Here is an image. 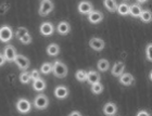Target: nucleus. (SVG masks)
Masks as SVG:
<instances>
[{
    "label": "nucleus",
    "mask_w": 152,
    "mask_h": 116,
    "mask_svg": "<svg viewBox=\"0 0 152 116\" xmlns=\"http://www.w3.org/2000/svg\"><path fill=\"white\" fill-rule=\"evenodd\" d=\"M67 72H69V69H67L66 64H64L60 60L54 61L53 64H52V73H53V75L56 77L64 78V77L67 76Z\"/></svg>",
    "instance_id": "f257e3e1"
},
{
    "label": "nucleus",
    "mask_w": 152,
    "mask_h": 116,
    "mask_svg": "<svg viewBox=\"0 0 152 116\" xmlns=\"http://www.w3.org/2000/svg\"><path fill=\"white\" fill-rule=\"evenodd\" d=\"M33 104L37 110H46L49 105V99L45 93H39L35 97Z\"/></svg>",
    "instance_id": "f03ea898"
},
{
    "label": "nucleus",
    "mask_w": 152,
    "mask_h": 116,
    "mask_svg": "<svg viewBox=\"0 0 152 116\" xmlns=\"http://www.w3.org/2000/svg\"><path fill=\"white\" fill-rule=\"evenodd\" d=\"M54 9V4L51 0H42L39 6V10L38 13L40 16H47L50 12H52V10Z\"/></svg>",
    "instance_id": "7ed1b4c3"
},
{
    "label": "nucleus",
    "mask_w": 152,
    "mask_h": 116,
    "mask_svg": "<svg viewBox=\"0 0 152 116\" xmlns=\"http://www.w3.org/2000/svg\"><path fill=\"white\" fill-rule=\"evenodd\" d=\"M13 38V31L11 26L2 25L0 27V41L2 42H9Z\"/></svg>",
    "instance_id": "20e7f679"
},
{
    "label": "nucleus",
    "mask_w": 152,
    "mask_h": 116,
    "mask_svg": "<svg viewBox=\"0 0 152 116\" xmlns=\"http://www.w3.org/2000/svg\"><path fill=\"white\" fill-rule=\"evenodd\" d=\"M15 107H16L18 112H20V113H22V114H27L29 111H31V109H32V104H31V102H29L27 99L22 98V99H19V100H18Z\"/></svg>",
    "instance_id": "39448f33"
},
{
    "label": "nucleus",
    "mask_w": 152,
    "mask_h": 116,
    "mask_svg": "<svg viewBox=\"0 0 152 116\" xmlns=\"http://www.w3.org/2000/svg\"><path fill=\"white\" fill-rule=\"evenodd\" d=\"M13 62L15 63L21 71H26L29 67V64H31L29 60L23 54H16Z\"/></svg>",
    "instance_id": "423d86ee"
},
{
    "label": "nucleus",
    "mask_w": 152,
    "mask_h": 116,
    "mask_svg": "<svg viewBox=\"0 0 152 116\" xmlns=\"http://www.w3.org/2000/svg\"><path fill=\"white\" fill-rule=\"evenodd\" d=\"M89 47L95 51H102L105 47V42L101 38L94 37L89 40Z\"/></svg>",
    "instance_id": "0eeeda50"
},
{
    "label": "nucleus",
    "mask_w": 152,
    "mask_h": 116,
    "mask_svg": "<svg viewBox=\"0 0 152 116\" xmlns=\"http://www.w3.org/2000/svg\"><path fill=\"white\" fill-rule=\"evenodd\" d=\"M88 21L91 24H98V23L102 22L103 20V13L101 11H98V10H92L91 12H89L88 14Z\"/></svg>",
    "instance_id": "6e6552de"
},
{
    "label": "nucleus",
    "mask_w": 152,
    "mask_h": 116,
    "mask_svg": "<svg viewBox=\"0 0 152 116\" xmlns=\"http://www.w3.org/2000/svg\"><path fill=\"white\" fill-rule=\"evenodd\" d=\"M77 9H78V12L80 14H88L89 12H91L92 10H94V6H92V3L88 0H83L80 2L78 3V7H77Z\"/></svg>",
    "instance_id": "1a4fd4ad"
},
{
    "label": "nucleus",
    "mask_w": 152,
    "mask_h": 116,
    "mask_svg": "<svg viewBox=\"0 0 152 116\" xmlns=\"http://www.w3.org/2000/svg\"><path fill=\"white\" fill-rule=\"evenodd\" d=\"M39 31H40V34L44 35V36H51L54 33L56 28H54V25L51 22H44L41 23Z\"/></svg>",
    "instance_id": "9d476101"
},
{
    "label": "nucleus",
    "mask_w": 152,
    "mask_h": 116,
    "mask_svg": "<svg viewBox=\"0 0 152 116\" xmlns=\"http://www.w3.org/2000/svg\"><path fill=\"white\" fill-rule=\"evenodd\" d=\"M16 49L13 47L12 45H9L4 48V51H3V57L6 59V61L8 62H13L14 61V58L16 55Z\"/></svg>",
    "instance_id": "9b49d317"
},
{
    "label": "nucleus",
    "mask_w": 152,
    "mask_h": 116,
    "mask_svg": "<svg viewBox=\"0 0 152 116\" xmlns=\"http://www.w3.org/2000/svg\"><path fill=\"white\" fill-rule=\"evenodd\" d=\"M70 94V90L69 88L65 87L63 85L57 86L56 89H54V96L57 99H60V100H63L65 98H67V96Z\"/></svg>",
    "instance_id": "f8f14e48"
},
{
    "label": "nucleus",
    "mask_w": 152,
    "mask_h": 116,
    "mask_svg": "<svg viewBox=\"0 0 152 116\" xmlns=\"http://www.w3.org/2000/svg\"><path fill=\"white\" fill-rule=\"evenodd\" d=\"M124 69H125V64H124V62L118 61V62H115V64L113 65V67H112V69H111V73L114 77H120L124 73Z\"/></svg>",
    "instance_id": "ddd939ff"
},
{
    "label": "nucleus",
    "mask_w": 152,
    "mask_h": 116,
    "mask_svg": "<svg viewBox=\"0 0 152 116\" xmlns=\"http://www.w3.org/2000/svg\"><path fill=\"white\" fill-rule=\"evenodd\" d=\"M57 31L59 33L60 35H67L71 31V25L70 23L66 22V21H61L57 26Z\"/></svg>",
    "instance_id": "4468645a"
},
{
    "label": "nucleus",
    "mask_w": 152,
    "mask_h": 116,
    "mask_svg": "<svg viewBox=\"0 0 152 116\" xmlns=\"http://www.w3.org/2000/svg\"><path fill=\"white\" fill-rule=\"evenodd\" d=\"M118 78H120V82L123 86H130L133 85L134 82H135L134 76L130 73H123Z\"/></svg>",
    "instance_id": "2eb2a0df"
},
{
    "label": "nucleus",
    "mask_w": 152,
    "mask_h": 116,
    "mask_svg": "<svg viewBox=\"0 0 152 116\" xmlns=\"http://www.w3.org/2000/svg\"><path fill=\"white\" fill-rule=\"evenodd\" d=\"M100 79H101V77H100V74L98 72L92 71V69L87 72V79H86V82H88V84H90V85L100 82Z\"/></svg>",
    "instance_id": "dca6fc26"
},
{
    "label": "nucleus",
    "mask_w": 152,
    "mask_h": 116,
    "mask_svg": "<svg viewBox=\"0 0 152 116\" xmlns=\"http://www.w3.org/2000/svg\"><path fill=\"white\" fill-rule=\"evenodd\" d=\"M47 87V84H46V80H44L42 78H37L35 80H33V89L38 92H42V91L46 89Z\"/></svg>",
    "instance_id": "f3484780"
},
{
    "label": "nucleus",
    "mask_w": 152,
    "mask_h": 116,
    "mask_svg": "<svg viewBox=\"0 0 152 116\" xmlns=\"http://www.w3.org/2000/svg\"><path fill=\"white\" fill-rule=\"evenodd\" d=\"M103 113L105 115H115L117 113V107L114 102H108L103 107Z\"/></svg>",
    "instance_id": "a211bd4d"
},
{
    "label": "nucleus",
    "mask_w": 152,
    "mask_h": 116,
    "mask_svg": "<svg viewBox=\"0 0 152 116\" xmlns=\"http://www.w3.org/2000/svg\"><path fill=\"white\" fill-rule=\"evenodd\" d=\"M141 11H142V8L140 7L139 3H135V4L129 6V12H128V14H130L133 18H139Z\"/></svg>",
    "instance_id": "6ab92c4d"
},
{
    "label": "nucleus",
    "mask_w": 152,
    "mask_h": 116,
    "mask_svg": "<svg viewBox=\"0 0 152 116\" xmlns=\"http://www.w3.org/2000/svg\"><path fill=\"white\" fill-rule=\"evenodd\" d=\"M46 51H47L48 55L56 57V55H58V54L60 53V47H59V45H57V44H50L47 47V50Z\"/></svg>",
    "instance_id": "aec40b11"
},
{
    "label": "nucleus",
    "mask_w": 152,
    "mask_h": 116,
    "mask_svg": "<svg viewBox=\"0 0 152 116\" xmlns=\"http://www.w3.org/2000/svg\"><path fill=\"white\" fill-rule=\"evenodd\" d=\"M103 4H104L105 9L108 10L109 12L114 13L116 11V8H117L116 0H103Z\"/></svg>",
    "instance_id": "412c9836"
},
{
    "label": "nucleus",
    "mask_w": 152,
    "mask_h": 116,
    "mask_svg": "<svg viewBox=\"0 0 152 116\" xmlns=\"http://www.w3.org/2000/svg\"><path fill=\"white\" fill-rule=\"evenodd\" d=\"M116 11L120 15L125 16L129 12V6H128L126 2H122V3H120V4H117Z\"/></svg>",
    "instance_id": "4be33fe9"
},
{
    "label": "nucleus",
    "mask_w": 152,
    "mask_h": 116,
    "mask_svg": "<svg viewBox=\"0 0 152 116\" xmlns=\"http://www.w3.org/2000/svg\"><path fill=\"white\" fill-rule=\"evenodd\" d=\"M97 67L100 72H107L110 67V63L107 59H100L97 63Z\"/></svg>",
    "instance_id": "5701e85b"
},
{
    "label": "nucleus",
    "mask_w": 152,
    "mask_h": 116,
    "mask_svg": "<svg viewBox=\"0 0 152 116\" xmlns=\"http://www.w3.org/2000/svg\"><path fill=\"white\" fill-rule=\"evenodd\" d=\"M139 18L143 23H150L152 19V14L150 12V10H142L141 13H140Z\"/></svg>",
    "instance_id": "b1692460"
},
{
    "label": "nucleus",
    "mask_w": 152,
    "mask_h": 116,
    "mask_svg": "<svg viewBox=\"0 0 152 116\" xmlns=\"http://www.w3.org/2000/svg\"><path fill=\"white\" fill-rule=\"evenodd\" d=\"M40 73H42L45 75H48V74L52 73V63L45 62L40 67Z\"/></svg>",
    "instance_id": "393cba45"
},
{
    "label": "nucleus",
    "mask_w": 152,
    "mask_h": 116,
    "mask_svg": "<svg viewBox=\"0 0 152 116\" xmlns=\"http://www.w3.org/2000/svg\"><path fill=\"white\" fill-rule=\"evenodd\" d=\"M102 91H103V85L100 82H95L91 85V92L94 94H100L102 93Z\"/></svg>",
    "instance_id": "a878e982"
},
{
    "label": "nucleus",
    "mask_w": 152,
    "mask_h": 116,
    "mask_svg": "<svg viewBox=\"0 0 152 116\" xmlns=\"http://www.w3.org/2000/svg\"><path fill=\"white\" fill-rule=\"evenodd\" d=\"M75 78L78 82H86V79H87V72H86L85 69H78L75 73Z\"/></svg>",
    "instance_id": "bb28decb"
},
{
    "label": "nucleus",
    "mask_w": 152,
    "mask_h": 116,
    "mask_svg": "<svg viewBox=\"0 0 152 116\" xmlns=\"http://www.w3.org/2000/svg\"><path fill=\"white\" fill-rule=\"evenodd\" d=\"M20 82L22 84H28L29 80H31V77H29V72H26V71H23L21 74H20Z\"/></svg>",
    "instance_id": "cd10ccee"
},
{
    "label": "nucleus",
    "mask_w": 152,
    "mask_h": 116,
    "mask_svg": "<svg viewBox=\"0 0 152 116\" xmlns=\"http://www.w3.org/2000/svg\"><path fill=\"white\" fill-rule=\"evenodd\" d=\"M19 40L22 42L23 45H28L32 42V36H31V34L29 33H27V34H25L24 36H22L21 38H19Z\"/></svg>",
    "instance_id": "c85d7f7f"
},
{
    "label": "nucleus",
    "mask_w": 152,
    "mask_h": 116,
    "mask_svg": "<svg viewBox=\"0 0 152 116\" xmlns=\"http://www.w3.org/2000/svg\"><path fill=\"white\" fill-rule=\"evenodd\" d=\"M28 33V29L26 28V27H19V28L16 29L15 31V37L16 38H21L22 36H24L25 34H27Z\"/></svg>",
    "instance_id": "c756f323"
},
{
    "label": "nucleus",
    "mask_w": 152,
    "mask_h": 116,
    "mask_svg": "<svg viewBox=\"0 0 152 116\" xmlns=\"http://www.w3.org/2000/svg\"><path fill=\"white\" fill-rule=\"evenodd\" d=\"M29 77H31L32 80H35V79H37V78L40 77V73H39L38 69H33L32 72L29 73Z\"/></svg>",
    "instance_id": "7c9ffc66"
},
{
    "label": "nucleus",
    "mask_w": 152,
    "mask_h": 116,
    "mask_svg": "<svg viewBox=\"0 0 152 116\" xmlns=\"http://www.w3.org/2000/svg\"><path fill=\"white\" fill-rule=\"evenodd\" d=\"M151 48H152V44H149L148 46H147L146 53H147V59H148V61H152V57H151Z\"/></svg>",
    "instance_id": "2f4dec72"
},
{
    "label": "nucleus",
    "mask_w": 152,
    "mask_h": 116,
    "mask_svg": "<svg viewBox=\"0 0 152 116\" xmlns=\"http://www.w3.org/2000/svg\"><path fill=\"white\" fill-rule=\"evenodd\" d=\"M137 116H150V114L147 112V111H139L137 113Z\"/></svg>",
    "instance_id": "473e14b6"
},
{
    "label": "nucleus",
    "mask_w": 152,
    "mask_h": 116,
    "mask_svg": "<svg viewBox=\"0 0 152 116\" xmlns=\"http://www.w3.org/2000/svg\"><path fill=\"white\" fill-rule=\"evenodd\" d=\"M4 62H6V59L3 57V54L0 53V66H2L4 64Z\"/></svg>",
    "instance_id": "72a5a7b5"
},
{
    "label": "nucleus",
    "mask_w": 152,
    "mask_h": 116,
    "mask_svg": "<svg viewBox=\"0 0 152 116\" xmlns=\"http://www.w3.org/2000/svg\"><path fill=\"white\" fill-rule=\"evenodd\" d=\"M74 115L80 116L82 115V113H80V112H76V111H73V112H71L70 113V116H74Z\"/></svg>",
    "instance_id": "f704fd0d"
},
{
    "label": "nucleus",
    "mask_w": 152,
    "mask_h": 116,
    "mask_svg": "<svg viewBox=\"0 0 152 116\" xmlns=\"http://www.w3.org/2000/svg\"><path fill=\"white\" fill-rule=\"evenodd\" d=\"M136 1L140 4V3H145V2H147L148 0H136Z\"/></svg>",
    "instance_id": "c9c22d12"
}]
</instances>
